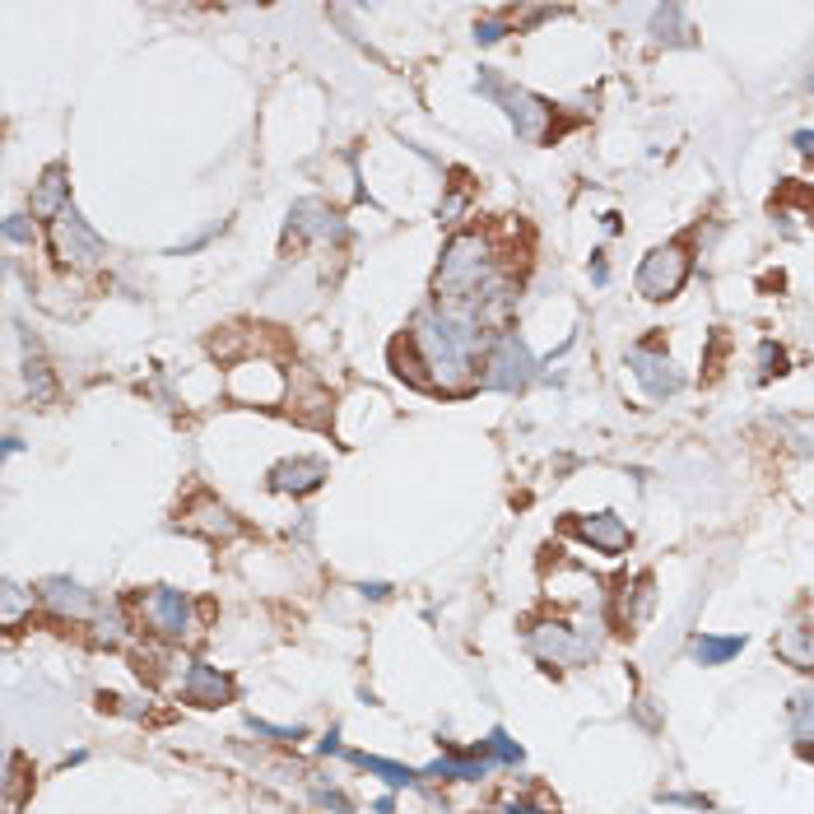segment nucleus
Listing matches in <instances>:
<instances>
[{"label": "nucleus", "instance_id": "obj_26", "mask_svg": "<svg viewBox=\"0 0 814 814\" xmlns=\"http://www.w3.org/2000/svg\"><path fill=\"white\" fill-rule=\"evenodd\" d=\"M773 373H782V349L768 341V345H759V377H773Z\"/></svg>", "mask_w": 814, "mask_h": 814}, {"label": "nucleus", "instance_id": "obj_9", "mask_svg": "<svg viewBox=\"0 0 814 814\" xmlns=\"http://www.w3.org/2000/svg\"><path fill=\"white\" fill-rule=\"evenodd\" d=\"M628 368H633V377H638V387L651 396V400H666V396H675L685 387V373L670 364V354H661V349H647V345H633L628 349Z\"/></svg>", "mask_w": 814, "mask_h": 814}, {"label": "nucleus", "instance_id": "obj_31", "mask_svg": "<svg viewBox=\"0 0 814 814\" xmlns=\"http://www.w3.org/2000/svg\"><path fill=\"white\" fill-rule=\"evenodd\" d=\"M19 609H24V596H19V586L10 582V586H6V619H10V624L19 619Z\"/></svg>", "mask_w": 814, "mask_h": 814}, {"label": "nucleus", "instance_id": "obj_18", "mask_svg": "<svg viewBox=\"0 0 814 814\" xmlns=\"http://www.w3.org/2000/svg\"><path fill=\"white\" fill-rule=\"evenodd\" d=\"M778 657L782 661H791V666H801V670H814V628H786L782 638H778Z\"/></svg>", "mask_w": 814, "mask_h": 814}, {"label": "nucleus", "instance_id": "obj_21", "mask_svg": "<svg viewBox=\"0 0 814 814\" xmlns=\"http://www.w3.org/2000/svg\"><path fill=\"white\" fill-rule=\"evenodd\" d=\"M474 754H480V759H499V763H508V768H516V763L526 759L522 744H516L508 731H489V740L474 744Z\"/></svg>", "mask_w": 814, "mask_h": 814}, {"label": "nucleus", "instance_id": "obj_33", "mask_svg": "<svg viewBox=\"0 0 814 814\" xmlns=\"http://www.w3.org/2000/svg\"><path fill=\"white\" fill-rule=\"evenodd\" d=\"M592 280H596V284L609 280V270H605V257H601V252H596V261H592Z\"/></svg>", "mask_w": 814, "mask_h": 814}, {"label": "nucleus", "instance_id": "obj_28", "mask_svg": "<svg viewBox=\"0 0 814 814\" xmlns=\"http://www.w3.org/2000/svg\"><path fill=\"white\" fill-rule=\"evenodd\" d=\"M252 731H261V735H275V740H303V735H307L303 727H270V721H252Z\"/></svg>", "mask_w": 814, "mask_h": 814}, {"label": "nucleus", "instance_id": "obj_14", "mask_svg": "<svg viewBox=\"0 0 814 814\" xmlns=\"http://www.w3.org/2000/svg\"><path fill=\"white\" fill-rule=\"evenodd\" d=\"M322 480H326V461H316V457H293L270 470V489H280V493H312Z\"/></svg>", "mask_w": 814, "mask_h": 814}, {"label": "nucleus", "instance_id": "obj_4", "mask_svg": "<svg viewBox=\"0 0 814 814\" xmlns=\"http://www.w3.org/2000/svg\"><path fill=\"white\" fill-rule=\"evenodd\" d=\"M535 377V358L526 349L522 335L503 331L499 341L489 345V358H484V387L489 392H522L526 382Z\"/></svg>", "mask_w": 814, "mask_h": 814}, {"label": "nucleus", "instance_id": "obj_35", "mask_svg": "<svg viewBox=\"0 0 814 814\" xmlns=\"http://www.w3.org/2000/svg\"><path fill=\"white\" fill-rule=\"evenodd\" d=\"M508 814H545V810L531 805V801H512V810H508Z\"/></svg>", "mask_w": 814, "mask_h": 814}, {"label": "nucleus", "instance_id": "obj_7", "mask_svg": "<svg viewBox=\"0 0 814 814\" xmlns=\"http://www.w3.org/2000/svg\"><path fill=\"white\" fill-rule=\"evenodd\" d=\"M284 373L275 364H238L229 373V396L242 405H261V410H275L284 400Z\"/></svg>", "mask_w": 814, "mask_h": 814}, {"label": "nucleus", "instance_id": "obj_15", "mask_svg": "<svg viewBox=\"0 0 814 814\" xmlns=\"http://www.w3.org/2000/svg\"><path fill=\"white\" fill-rule=\"evenodd\" d=\"M577 535L586 540V545L605 550V554H619V550L628 545V526H624V516H615V512L582 516V522H577Z\"/></svg>", "mask_w": 814, "mask_h": 814}, {"label": "nucleus", "instance_id": "obj_24", "mask_svg": "<svg viewBox=\"0 0 814 814\" xmlns=\"http://www.w3.org/2000/svg\"><path fill=\"white\" fill-rule=\"evenodd\" d=\"M19 786H24V759L10 754V768H6V805L10 810L19 805Z\"/></svg>", "mask_w": 814, "mask_h": 814}, {"label": "nucleus", "instance_id": "obj_34", "mask_svg": "<svg viewBox=\"0 0 814 814\" xmlns=\"http://www.w3.org/2000/svg\"><path fill=\"white\" fill-rule=\"evenodd\" d=\"M796 149L801 154H814V131H796Z\"/></svg>", "mask_w": 814, "mask_h": 814}, {"label": "nucleus", "instance_id": "obj_8", "mask_svg": "<svg viewBox=\"0 0 814 814\" xmlns=\"http://www.w3.org/2000/svg\"><path fill=\"white\" fill-rule=\"evenodd\" d=\"M345 238H349L345 219L335 215L326 200H299V206L289 210L284 242H345Z\"/></svg>", "mask_w": 814, "mask_h": 814}, {"label": "nucleus", "instance_id": "obj_12", "mask_svg": "<svg viewBox=\"0 0 814 814\" xmlns=\"http://www.w3.org/2000/svg\"><path fill=\"white\" fill-rule=\"evenodd\" d=\"M182 526L196 531V535H206V540H233L238 535V516L223 508L219 499H210V493H200V499L187 503Z\"/></svg>", "mask_w": 814, "mask_h": 814}, {"label": "nucleus", "instance_id": "obj_2", "mask_svg": "<svg viewBox=\"0 0 814 814\" xmlns=\"http://www.w3.org/2000/svg\"><path fill=\"white\" fill-rule=\"evenodd\" d=\"M474 88H480L484 98H493V103H499V107L508 112L522 140H531V145H535V140H545V135H550V126H554V107H550V103H540L535 94H526V88L503 84L493 71H480Z\"/></svg>", "mask_w": 814, "mask_h": 814}, {"label": "nucleus", "instance_id": "obj_32", "mask_svg": "<svg viewBox=\"0 0 814 814\" xmlns=\"http://www.w3.org/2000/svg\"><path fill=\"white\" fill-rule=\"evenodd\" d=\"M364 592H368L373 601H387V596H392V586H387V582H364Z\"/></svg>", "mask_w": 814, "mask_h": 814}, {"label": "nucleus", "instance_id": "obj_36", "mask_svg": "<svg viewBox=\"0 0 814 814\" xmlns=\"http://www.w3.org/2000/svg\"><path fill=\"white\" fill-rule=\"evenodd\" d=\"M810 88H814V75H810Z\"/></svg>", "mask_w": 814, "mask_h": 814}, {"label": "nucleus", "instance_id": "obj_5", "mask_svg": "<svg viewBox=\"0 0 814 814\" xmlns=\"http://www.w3.org/2000/svg\"><path fill=\"white\" fill-rule=\"evenodd\" d=\"M48 242H52V257H56L61 265H98V261L107 257L103 238H98V233L80 219V210H75V206L52 219Z\"/></svg>", "mask_w": 814, "mask_h": 814}, {"label": "nucleus", "instance_id": "obj_16", "mask_svg": "<svg viewBox=\"0 0 814 814\" xmlns=\"http://www.w3.org/2000/svg\"><path fill=\"white\" fill-rule=\"evenodd\" d=\"M71 210V182H65V168L52 164L48 173H42V182L33 187V215L38 219H56Z\"/></svg>", "mask_w": 814, "mask_h": 814}, {"label": "nucleus", "instance_id": "obj_6", "mask_svg": "<svg viewBox=\"0 0 814 814\" xmlns=\"http://www.w3.org/2000/svg\"><path fill=\"white\" fill-rule=\"evenodd\" d=\"M689 280V252L685 247H657V252H647L643 265H638V293L651 303L670 299V293H680Z\"/></svg>", "mask_w": 814, "mask_h": 814}, {"label": "nucleus", "instance_id": "obj_1", "mask_svg": "<svg viewBox=\"0 0 814 814\" xmlns=\"http://www.w3.org/2000/svg\"><path fill=\"white\" fill-rule=\"evenodd\" d=\"M480 341H484L480 322L466 312H451V307L424 312L415 322V335H410V345H415L434 392H461L466 387L474 354H480Z\"/></svg>", "mask_w": 814, "mask_h": 814}, {"label": "nucleus", "instance_id": "obj_20", "mask_svg": "<svg viewBox=\"0 0 814 814\" xmlns=\"http://www.w3.org/2000/svg\"><path fill=\"white\" fill-rule=\"evenodd\" d=\"M489 773V759H480L470 750V759H438L428 768V778H451V782H480Z\"/></svg>", "mask_w": 814, "mask_h": 814}, {"label": "nucleus", "instance_id": "obj_19", "mask_svg": "<svg viewBox=\"0 0 814 814\" xmlns=\"http://www.w3.org/2000/svg\"><path fill=\"white\" fill-rule=\"evenodd\" d=\"M651 33H657V42H670V48H685L693 29L685 24V10H680V6H661L657 14H651Z\"/></svg>", "mask_w": 814, "mask_h": 814}, {"label": "nucleus", "instance_id": "obj_27", "mask_svg": "<svg viewBox=\"0 0 814 814\" xmlns=\"http://www.w3.org/2000/svg\"><path fill=\"white\" fill-rule=\"evenodd\" d=\"M38 387V400H52V377H48V364H29V392Z\"/></svg>", "mask_w": 814, "mask_h": 814}, {"label": "nucleus", "instance_id": "obj_11", "mask_svg": "<svg viewBox=\"0 0 814 814\" xmlns=\"http://www.w3.org/2000/svg\"><path fill=\"white\" fill-rule=\"evenodd\" d=\"M182 698L191 708H219L233 698V680L223 670H215L210 661H191L187 666V680H182Z\"/></svg>", "mask_w": 814, "mask_h": 814}, {"label": "nucleus", "instance_id": "obj_3", "mask_svg": "<svg viewBox=\"0 0 814 814\" xmlns=\"http://www.w3.org/2000/svg\"><path fill=\"white\" fill-rule=\"evenodd\" d=\"M531 651L550 666H582L601 651V633L577 624H540L531 628Z\"/></svg>", "mask_w": 814, "mask_h": 814}, {"label": "nucleus", "instance_id": "obj_10", "mask_svg": "<svg viewBox=\"0 0 814 814\" xmlns=\"http://www.w3.org/2000/svg\"><path fill=\"white\" fill-rule=\"evenodd\" d=\"M145 619H149V628L164 633V638H182L191 628V605L182 592H173V586H154L145 596Z\"/></svg>", "mask_w": 814, "mask_h": 814}, {"label": "nucleus", "instance_id": "obj_22", "mask_svg": "<svg viewBox=\"0 0 814 814\" xmlns=\"http://www.w3.org/2000/svg\"><path fill=\"white\" fill-rule=\"evenodd\" d=\"M740 651H744V638H698L693 643V657L703 666H727Z\"/></svg>", "mask_w": 814, "mask_h": 814}, {"label": "nucleus", "instance_id": "obj_29", "mask_svg": "<svg viewBox=\"0 0 814 814\" xmlns=\"http://www.w3.org/2000/svg\"><path fill=\"white\" fill-rule=\"evenodd\" d=\"M316 801H322L326 810H335V814H354V805L341 796V791H326V786H316Z\"/></svg>", "mask_w": 814, "mask_h": 814}, {"label": "nucleus", "instance_id": "obj_17", "mask_svg": "<svg viewBox=\"0 0 814 814\" xmlns=\"http://www.w3.org/2000/svg\"><path fill=\"white\" fill-rule=\"evenodd\" d=\"M349 763H358L364 768V773H373V778H382L387 786H419V773H410V768L405 763H392V759H377V754H358V750H341Z\"/></svg>", "mask_w": 814, "mask_h": 814}, {"label": "nucleus", "instance_id": "obj_30", "mask_svg": "<svg viewBox=\"0 0 814 814\" xmlns=\"http://www.w3.org/2000/svg\"><path fill=\"white\" fill-rule=\"evenodd\" d=\"M503 33H508V24H499V19H484V24H474V38H480L484 48H489V42H499Z\"/></svg>", "mask_w": 814, "mask_h": 814}, {"label": "nucleus", "instance_id": "obj_23", "mask_svg": "<svg viewBox=\"0 0 814 814\" xmlns=\"http://www.w3.org/2000/svg\"><path fill=\"white\" fill-rule=\"evenodd\" d=\"M791 721H796L801 740H814V693H801L796 703H791Z\"/></svg>", "mask_w": 814, "mask_h": 814}, {"label": "nucleus", "instance_id": "obj_25", "mask_svg": "<svg viewBox=\"0 0 814 814\" xmlns=\"http://www.w3.org/2000/svg\"><path fill=\"white\" fill-rule=\"evenodd\" d=\"M6 238L19 242V247H33V223H29V215H10V219H6Z\"/></svg>", "mask_w": 814, "mask_h": 814}, {"label": "nucleus", "instance_id": "obj_13", "mask_svg": "<svg viewBox=\"0 0 814 814\" xmlns=\"http://www.w3.org/2000/svg\"><path fill=\"white\" fill-rule=\"evenodd\" d=\"M38 596H42V605H48V609H56L61 619H88V615H94V596H88L84 586L71 582V577H48L38 586Z\"/></svg>", "mask_w": 814, "mask_h": 814}]
</instances>
